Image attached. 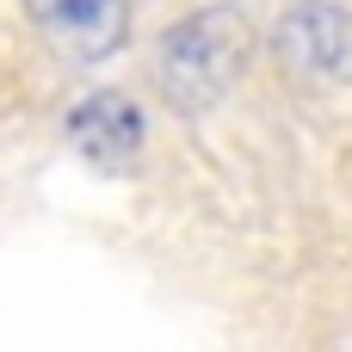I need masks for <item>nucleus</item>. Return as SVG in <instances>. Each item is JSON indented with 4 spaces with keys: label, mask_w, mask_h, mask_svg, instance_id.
Here are the masks:
<instances>
[{
    "label": "nucleus",
    "mask_w": 352,
    "mask_h": 352,
    "mask_svg": "<svg viewBox=\"0 0 352 352\" xmlns=\"http://www.w3.org/2000/svg\"><path fill=\"white\" fill-rule=\"evenodd\" d=\"M248 56H254V19L241 6H229V0H217V6H198L179 25L161 31L148 68H155V87H161V99L173 111L204 118V111H217L229 99Z\"/></svg>",
    "instance_id": "nucleus-1"
},
{
    "label": "nucleus",
    "mask_w": 352,
    "mask_h": 352,
    "mask_svg": "<svg viewBox=\"0 0 352 352\" xmlns=\"http://www.w3.org/2000/svg\"><path fill=\"white\" fill-rule=\"evenodd\" d=\"M68 142L80 161H93L99 173H130L142 161V142H148V124L136 111L130 93H87L74 111H68Z\"/></svg>",
    "instance_id": "nucleus-3"
},
{
    "label": "nucleus",
    "mask_w": 352,
    "mask_h": 352,
    "mask_svg": "<svg viewBox=\"0 0 352 352\" xmlns=\"http://www.w3.org/2000/svg\"><path fill=\"white\" fill-rule=\"evenodd\" d=\"M25 12L43 43L74 62H99L130 37V0H25Z\"/></svg>",
    "instance_id": "nucleus-4"
},
{
    "label": "nucleus",
    "mask_w": 352,
    "mask_h": 352,
    "mask_svg": "<svg viewBox=\"0 0 352 352\" xmlns=\"http://www.w3.org/2000/svg\"><path fill=\"white\" fill-rule=\"evenodd\" d=\"M272 56L297 87H346L352 80V12L334 0H297L272 25Z\"/></svg>",
    "instance_id": "nucleus-2"
}]
</instances>
